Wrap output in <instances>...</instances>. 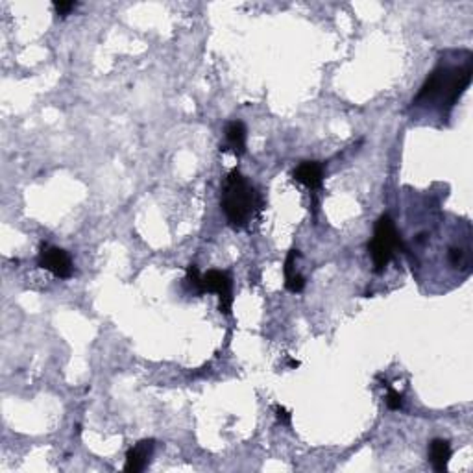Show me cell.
Here are the masks:
<instances>
[{"mask_svg": "<svg viewBox=\"0 0 473 473\" xmlns=\"http://www.w3.org/2000/svg\"><path fill=\"white\" fill-rule=\"evenodd\" d=\"M220 207L233 230H244L262 209V198L252 181L233 169L222 185Z\"/></svg>", "mask_w": 473, "mask_h": 473, "instance_id": "cell-2", "label": "cell"}, {"mask_svg": "<svg viewBox=\"0 0 473 473\" xmlns=\"http://www.w3.org/2000/svg\"><path fill=\"white\" fill-rule=\"evenodd\" d=\"M383 386H386V390H388V394H386V398H385L386 407H388L390 410L403 409V395H401L398 390H394L388 383H383Z\"/></svg>", "mask_w": 473, "mask_h": 473, "instance_id": "cell-11", "label": "cell"}, {"mask_svg": "<svg viewBox=\"0 0 473 473\" xmlns=\"http://www.w3.org/2000/svg\"><path fill=\"white\" fill-rule=\"evenodd\" d=\"M285 289L292 292V294H299L305 289V277L298 274V272H294L292 276L285 277Z\"/></svg>", "mask_w": 473, "mask_h": 473, "instance_id": "cell-12", "label": "cell"}, {"mask_svg": "<svg viewBox=\"0 0 473 473\" xmlns=\"http://www.w3.org/2000/svg\"><path fill=\"white\" fill-rule=\"evenodd\" d=\"M187 281L188 285L196 289V292H200V285H202V274L198 270L196 265H188L187 267Z\"/></svg>", "mask_w": 473, "mask_h": 473, "instance_id": "cell-13", "label": "cell"}, {"mask_svg": "<svg viewBox=\"0 0 473 473\" xmlns=\"http://www.w3.org/2000/svg\"><path fill=\"white\" fill-rule=\"evenodd\" d=\"M398 252H407V246H405L392 216L381 215L377 218L376 228H373L372 240L368 243V253L372 257L373 272L376 274L385 272V268L390 265Z\"/></svg>", "mask_w": 473, "mask_h": 473, "instance_id": "cell-3", "label": "cell"}, {"mask_svg": "<svg viewBox=\"0 0 473 473\" xmlns=\"http://www.w3.org/2000/svg\"><path fill=\"white\" fill-rule=\"evenodd\" d=\"M472 55L462 65H444L440 63L432 70L420 87L418 95L414 97L413 106H437L438 110L447 113L455 106L459 98L466 92L472 83Z\"/></svg>", "mask_w": 473, "mask_h": 473, "instance_id": "cell-1", "label": "cell"}, {"mask_svg": "<svg viewBox=\"0 0 473 473\" xmlns=\"http://www.w3.org/2000/svg\"><path fill=\"white\" fill-rule=\"evenodd\" d=\"M276 418L281 425H287L290 427V422H292V414L285 409V407H281V405H276Z\"/></svg>", "mask_w": 473, "mask_h": 473, "instance_id": "cell-15", "label": "cell"}, {"mask_svg": "<svg viewBox=\"0 0 473 473\" xmlns=\"http://www.w3.org/2000/svg\"><path fill=\"white\" fill-rule=\"evenodd\" d=\"M225 143H228V148H230L231 152L235 156H244L246 152V137H248V129L244 126V122L240 120H230L228 124H225Z\"/></svg>", "mask_w": 473, "mask_h": 473, "instance_id": "cell-8", "label": "cell"}, {"mask_svg": "<svg viewBox=\"0 0 473 473\" xmlns=\"http://www.w3.org/2000/svg\"><path fill=\"white\" fill-rule=\"evenodd\" d=\"M76 6H78V2H54L55 14L60 15V17H67Z\"/></svg>", "mask_w": 473, "mask_h": 473, "instance_id": "cell-14", "label": "cell"}, {"mask_svg": "<svg viewBox=\"0 0 473 473\" xmlns=\"http://www.w3.org/2000/svg\"><path fill=\"white\" fill-rule=\"evenodd\" d=\"M447 261H450L451 267L455 268L466 267L468 265V252L459 248V246H451L450 252H447Z\"/></svg>", "mask_w": 473, "mask_h": 473, "instance_id": "cell-10", "label": "cell"}, {"mask_svg": "<svg viewBox=\"0 0 473 473\" xmlns=\"http://www.w3.org/2000/svg\"><path fill=\"white\" fill-rule=\"evenodd\" d=\"M429 460H431L435 472H446L451 460L450 442L444 440V438H435V440H431V444H429Z\"/></svg>", "mask_w": 473, "mask_h": 473, "instance_id": "cell-9", "label": "cell"}, {"mask_svg": "<svg viewBox=\"0 0 473 473\" xmlns=\"http://www.w3.org/2000/svg\"><path fill=\"white\" fill-rule=\"evenodd\" d=\"M154 447H156V440H141L137 442L134 447H129L126 453V462H124V472L126 473H141L152 460Z\"/></svg>", "mask_w": 473, "mask_h": 473, "instance_id": "cell-6", "label": "cell"}, {"mask_svg": "<svg viewBox=\"0 0 473 473\" xmlns=\"http://www.w3.org/2000/svg\"><path fill=\"white\" fill-rule=\"evenodd\" d=\"M324 163L320 161H302L292 172V178L311 191H318L324 184Z\"/></svg>", "mask_w": 473, "mask_h": 473, "instance_id": "cell-7", "label": "cell"}, {"mask_svg": "<svg viewBox=\"0 0 473 473\" xmlns=\"http://www.w3.org/2000/svg\"><path fill=\"white\" fill-rule=\"evenodd\" d=\"M289 364H290V368H296V366H299V363H298V361H294V358H290V361H289Z\"/></svg>", "mask_w": 473, "mask_h": 473, "instance_id": "cell-16", "label": "cell"}, {"mask_svg": "<svg viewBox=\"0 0 473 473\" xmlns=\"http://www.w3.org/2000/svg\"><path fill=\"white\" fill-rule=\"evenodd\" d=\"M206 292L218 296V311L230 317L231 307H233V280L230 274L224 270H209L202 274V285L198 294H206Z\"/></svg>", "mask_w": 473, "mask_h": 473, "instance_id": "cell-4", "label": "cell"}, {"mask_svg": "<svg viewBox=\"0 0 473 473\" xmlns=\"http://www.w3.org/2000/svg\"><path fill=\"white\" fill-rule=\"evenodd\" d=\"M37 265L43 270L51 272L52 276L58 277V280H69L74 270L69 252H65L63 248H58V246H48V244H41Z\"/></svg>", "mask_w": 473, "mask_h": 473, "instance_id": "cell-5", "label": "cell"}]
</instances>
